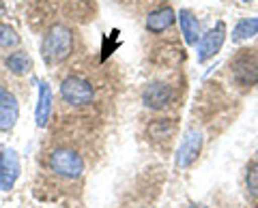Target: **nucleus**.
<instances>
[{
	"mask_svg": "<svg viewBox=\"0 0 258 208\" xmlns=\"http://www.w3.org/2000/svg\"><path fill=\"white\" fill-rule=\"evenodd\" d=\"M74 52V33L64 24H52L41 41V56L47 65H60Z\"/></svg>",
	"mask_w": 258,
	"mask_h": 208,
	"instance_id": "f257e3e1",
	"label": "nucleus"
},
{
	"mask_svg": "<svg viewBox=\"0 0 258 208\" xmlns=\"http://www.w3.org/2000/svg\"><path fill=\"white\" fill-rule=\"evenodd\" d=\"M50 170L56 176H60V178L76 180L84 172V159H82V155H80L78 150L60 146V148L52 150V155H50Z\"/></svg>",
	"mask_w": 258,
	"mask_h": 208,
	"instance_id": "f03ea898",
	"label": "nucleus"
},
{
	"mask_svg": "<svg viewBox=\"0 0 258 208\" xmlns=\"http://www.w3.org/2000/svg\"><path fill=\"white\" fill-rule=\"evenodd\" d=\"M60 97H62L64 103L76 106V108L91 106V103L95 101V88L84 77L69 75V77H64L62 84H60Z\"/></svg>",
	"mask_w": 258,
	"mask_h": 208,
	"instance_id": "7ed1b4c3",
	"label": "nucleus"
},
{
	"mask_svg": "<svg viewBox=\"0 0 258 208\" xmlns=\"http://www.w3.org/2000/svg\"><path fill=\"white\" fill-rule=\"evenodd\" d=\"M200 150H203V133L198 129H187L179 144V148H176V159H174L176 167H181V170L191 167L194 161L198 159Z\"/></svg>",
	"mask_w": 258,
	"mask_h": 208,
	"instance_id": "20e7f679",
	"label": "nucleus"
},
{
	"mask_svg": "<svg viewBox=\"0 0 258 208\" xmlns=\"http://www.w3.org/2000/svg\"><path fill=\"white\" fill-rule=\"evenodd\" d=\"M224 41H226V24L217 22L215 26L200 37V41L196 43V58H198L200 65L207 60H211L213 56L222 50Z\"/></svg>",
	"mask_w": 258,
	"mask_h": 208,
	"instance_id": "39448f33",
	"label": "nucleus"
},
{
	"mask_svg": "<svg viewBox=\"0 0 258 208\" xmlns=\"http://www.w3.org/2000/svg\"><path fill=\"white\" fill-rule=\"evenodd\" d=\"M232 79L239 86H254L258 84V56L252 52L239 54L232 62Z\"/></svg>",
	"mask_w": 258,
	"mask_h": 208,
	"instance_id": "423d86ee",
	"label": "nucleus"
},
{
	"mask_svg": "<svg viewBox=\"0 0 258 208\" xmlns=\"http://www.w3.org/2000/svg\"><path fill=\"white\" fill-rule=\"evenodd\" d=\"M20 172H22V165H20L18 153L13 148L3 146L0 148V189L11 191L20 178Z\"/></svg>",
	"mask_w": 258,
	"mask_h": 208,
	"instance_id": "0eeeda50",
	"label": "nucleus"
},
{
	"mask_svg": "<svg viewBox=\"0 0 258 208\" xmlns=\"http://www.w3.org/2000/svg\"><path fill=\"white\" fill-rule=\"evenodd\" d=\"M20 118V103L15 94L0 86V131H11Z\"/></svg>",
	"mask_w": 258,
	"mask_h": 208,
	"instance_id": "6e6552de",
	"label": "nucleus"
},
{
	"mask_svg": "<svg viewBox=\"0 0 258 208\" xmlns=\"http://www.w3.org/2000/svg\"><path fill=\"white\" fill-rule=\"evenodd\" d=\"M142 101L149 110H164L170 106V101H172V88L164 82H153L144 88Z\"/></svg>",
	"mask_w": 258,
	"mask_h": 208,
	"instance_id": "1a4fd4ad",
	"label": "nucleus"
},
{
	"mask_svg": "<svg viewBox=\"0 0 258 208\" xmlns=\"http://www.w3.org/2000/svg\"><path fill=\"white\" fill-rule=\"evenodd\" d=\"M183 60H185V50L174 43L161 45L153 52V62L164 69H179L183 65Z\"/></svg>",
	"mask_w": 258,
	"mask_h": 208,
	"instance_id": "9d476101",
	"label": "nucleus"
},
{
	"mask_svg": "<svg viewBox=\"0 0 258 208\" xmlns=\"http://www.w3.org/2000/svg\"><path fill=\"white\" fill-rule=\"evenodd\" d=\"M174 22H176V11L172 9V7H159V9L151 11L147 15V22H144V26H147L149 33L159 35V33H164V30L170 28Z\"/></svg>",
	"mask_w": 258,
	"mask_h": 208,
	"instance_id": "9b49d317",
	"label": "nucleus"
},
{
	"mask_svg": "<svg viewBox=\"0 0 258 208\" xmlns=\"http://www.w3.org/2000/svg\"><path fill=\"white\" fill-rule=\"evenodd\" d=\"M176 22L181 26V35L185 39L187 45H196L200 41V22L198 18L194 15L191 9H181L176 13Z\"/></svg>",
	"mask_w": 258,
	"mask_h": 208,
	"instance_id": "f8f14e48",
	"label": "nucleus"
},
{
	"mask_svg": "<svg viewBox=\"0 0 258 208\" xmlns=\"http://www.w3.org/2000/svg\"><path fill=\"white\" fill-rule=\"evenodd\" d=\"M50 114H52V88L47 82L39 84V99H37V108H35V123L37 127H45L50 123Z\"/></svg>",
	"mask_w": 258,
	"mask_h": 208,
	"instance_id": "ddd939ff",
	"label": "nucleus"
},
{
	"mask_svg": "<svg viewBox=\"0 0 258 208\" xmlns=\"http://www.w3.org/2000/svg\"><path fill=\"white\" fill-rule=\"evenodd\" d=\"M5 67L9 69L13 75H26L32 69V60L24 50H18V52H11L5 58Z\"/></svg>",
	"mask_w": 258,
	"mask_h": 208,
	"instance_id": "4468645a",
	"label": "nucleus"
},
{
	"mask_svg": "<svg viewBox=\"0 0 258 208\" xmlns=\"http://www.w3.org/2000/svg\"><path fill=\"white\" fill-rule=\"evenodd\" d=\"M256 35H258V18H243L232 28V41L235 43H243L247 39H254Z\"/></svg>",
	"mask_w": 258,
	"mask_h": 208,
	"instance_id": "2eb2a0df",
	"label": "nucleus"
},
{
	"mask_svg": "<svg viewBox=\"0 0 258 208\" xmlns=\"http://www.w3.org/2000/svg\"><path fill=\"white\" fill-rule=\"evenodd\" d=\"M147 131L151 135V140H168L174 135L176 123L172 118H155V121L147 127Z\"/></svg>",
	"mask_w": 258,
	"mask_h": 208,
	"instance_id": "dca6fc26",
	"label": "nucleus"
},
{
	"mask_svg": "<svg viewBox=\"0 0 258 208\" xmlns=\"http://www.w3.org/2000/svg\"><path fill=\"white\" fill-rule=\"evenodd\" d=\"M20 43V35L18 30L9 24L0 22V47H5V50H9V47H15Z\"/></svg>",
	"mask_w": 258,
	"mask_h": 208,
	"instance_id": "f3484780",
	"label": "nucleus"
},
{
	"mask_svg": "<svg viewBox=\"0 0 258 208\" xmlns=\"http://www.w3.org/2000/svg\"><path fill=\"white\" fill-rule=\"evenodd\" d=\"M245 185L249 195L258 199V163H252L247 167V176H245Z\"/></svg>",
	"mask_w": 258,
	"mask_h": 208,
	"instance_id": "a211bd4d",
	"label": "nucleus"
},
{
	"mask_svg": "<svg viewBox=\"0 0 258 208\" xmlns=\"http://www.w3.org/2000/svg\"><path fill=\"white\" fill-rule=\"evenodd\" d=\"M243 3H252V0H243Z\"/></svg>",
	"mask_w": 258,
	"mask_h": 208,
	"instance_id": "6ab92c4d",
	"label": "nucleus"
}]
</instances>
